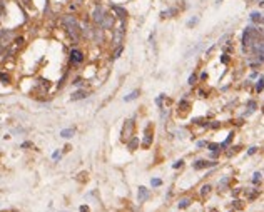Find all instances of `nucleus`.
<instances>
[{
	"mask_svg": "<svg viewBox=\"0 0 264 212\" xmlns=\"http://www.w3.org/2000/svg\"><path fill=\"white\" fill-rule=\"evenodd\" d=\"M120 54H122V47H117V49H116V52H114V55H112V59H119V55Z\"/></svg>",
	"mask_w": 264,
	"mask_h": 212,
	"instance_id": "17",
	"label": "nucleus"
},
{
	"mask_svg": "<svg viewBox=\"0 0 264 212\" xmlns=\"http://www.w3.org/2000/svg\"><path fill=\"white\" fill-rule=\"evenodd\" d=\"M64 24L67 25L69 32L72 33L74 40H77V39H79V33H77V32H79V25H77L75 18H74V17H70V15H69V17H65V18H64Z\"/></svg>",
	"mask_w": 264,
	"mask_h": 212,
	"instance_id": "1",
	"label": "nucleus"
},
{
	"mask_svg": "<svg viewBox=\"0 0 264 212\" xmlns=\"http://www.w3.org/2000/svg\"><path fill=\"white\" fill-rule=\"evenodd\" d=\"M221 62H222V64H227V62H229V57H227V55H224V57L221 59Z\"/></svg>",
	"mask_w": 264,
	"mask_h": 212,
	"instance_id": "27",
	"label": "nucleus"
},
{
	"mask_svg": "<svg viewBox=\"0 0 264 212\" xmlns=\"http://www.w3.org/2000/svg\"><path fill=\"white\" fill-rule=\"evenodd\" d=\"M191 199H182L181 202H179V209H186V207H189L191 205Z\"/></svg>",
	"mask_w": 264,
	"mask_h": 212,
	"instance_id": "15",
	"label": "nucleus"
},
{
	"mask_svg": "<svg viewBox=\"0 0 264 212\" xmlns=\"http://www.w3.org/2000/svg\"><path fill=\"white\" fill-rule=\"evenodd\" d=\"M237 149H239V147H232V149H231V150H229V152H227V154H229V155H232V154H236V152H237Z\"/></svg>",
	"mask_w": 264,
	"mask_h": 212,
	"instance_id": "25",
	"label": "nucleus"
},
{
	"mask_svg": "<svg viewBox=\"0 0 264 212\" xmlns=\"http://www.w3.org/2000/svg\"><path fill=\"white\" fill-rule=\"evenodd\" d=\"M209 192H211V185H204L202 191H201V194H202V195H207Z\"/></svg>",
	"mask_w": 264,
	"mask_h": 212,
	"instance_id": "19",
	"label": "nucleus"
},
{
	"mask_svg": "<svg viewBox=\"0 0 264 212\" xmlns=\"http://www.w3.org/2000/svg\"><path fill=\"white\" fill-rule=\"evenodd\" d=\"M197 20H199V17H194V18H191V20L187 22V27H194L196 24H197Z\"/></svg>",
	"mask_w": 264,
	"mask_h": 212,
	"instance_id": "18",
	"label": "nucleus"
},
{
	"mask_svg": "<svg viewBox=\"0 0 264 212\" xmlns=\"http://www.w3.org/2000/svg\"><path fill=\"white\" fill-rule=\"evenodd\" d=\"M182 166V160H177L176 164H174V169H177V167H181Z\"/></svg>",
	"mask_w": 264,
	"mask_h": 212,
	"instance_id": "29",
	"label": "nucleus"
},
{
	"mask_svg": "<svg viewBox=\"0 0 264 212\" xmlns=\"http://www.w3.org/2000/svg\"><path fill=\"white\" fill-rule=\"evenodd\" d=\"M256 150H257V147H251V149H249V154H254Z\"/></svg>",
	"mask_w": 264,
	"mask_h": 212,
	"instance_id": "31",
	"label": "nucleus"
},
{
	"mask_svg": "<svg viewBox=\"0 0 264 212\" xmlns=\"http://www.w3.org/2000/svg\"><path fill=\"white\" fill-rule=\"evenodd\" d=\"M100 27L102 29H112L114 27V17L112 15H104V18H102V22H100Z\"/></svg>",
	"mask_w": 264,
	"mask_h": 212,
	"instance_id": "3",
	"label": "nucleus"
},
{
	"mask_svg": "<svg viewBox=\"0 0 264 212\" xmlns=\"http://www.w3.org/2000/svg\"><path fill=\"white\" fill-rule=\"evenodd\" d=\"M137 199H139V202H145L149 199V191L145 189V187H139V192H137Z\"/></svg>",
	"mask_w": 264,
	"mask_h": 212,
	"instance_id": "6",
	"label": "nucleus"
},
{
	"mask_svg": "<svg viewBox=\"0 0 264 212\" xmlns=\"http://www.w3.org/2000/svg\"><path fill=\"white\" fill-rule=\"evenodd\" d=\"M152 187H159L161 185V184H162V180H161V179H152Z\"/></svg>",
	"mask_w": 264,
	"mask_h": 212,
	"instance_id": "20",
	"label": "nucleus"
},
{
	"mask_svg": "<svg viewBox=\"0 0 264 212\" xmlns=\"http://www.w3.org/2000/svg\"><path fill=\"white\" fill-rule=\"evenodd\" d=\"M209 149H211V150H217V149H219V145H217V144H209Z\"/></svg>",
	"mask_w": 264,
	"mask_h": 212,
	"instance_id": "24",
	"label": "nucleus"
},
{
	"mask_svg": "<svg viewBox=\"0 0 264 212\" xmlns=\"http://www.w3.org/2000/svg\"><path fill=\"white\" fill-rule=\"evenodd\" d=\"M196 82V75H191V77H189V84H191V85H192V84H194Z\"/></svg>",
	"mask_w": 264,
	"mask_h": 212,
	"instance_id": "28",
	"label": "nucleus"
},
{
	"mask_svg": "<svg viewBox=\"0 0 264 212\" xmlns=\"http://www.w3.org/2000/svg\"><path fill=\"white\" fill-rule=\"evenodd\" d=\"M70 60H72L74 64H80V62L84 60V54L80 50H77V49H74V50L70 52Z\"/></svg>",
	"mask_w": 264,
	"mask_h": 212,
	"instance_id": "4",
	"label": "nucleus"
},
{
	"mask_svg": "<svg viewBox=\"0 0 264 212\" xmlns=\"http://www.w3.org/2000/svg\"><path fill=\"white\" fill-rule=\"evenodd\" d=\"M52 157H54V159H59V157H60V154H59V152H54V155H52Z\"/></svg>",
	"mask_w": 264,
	"mask_h": 212,
	"instance_id": "35",
	"label": "nucleus"
},
{
	"mask_svg": "<svg viewBox=\"0 0 264 212\" xmlns=\"http://www.w3.org/2000/svg\"><path fill=\"white\" fill-rule=\"evenodd\" d=\"M251 20L253 22H261L262 20V14H261V12H254V14H251Z\"/></svg>",
	"mask_w": 264,
	"mask_h": 212,
	"instance_id": "14",
	"label": "nucleus"
},
{
	"mask_svg": "<svg viewBox=\"0 0 264 212\" xmlns=\"http://www.w3.org/2000/svg\"><path fill=\"white\" fill-rule=\"evenodd\" d=\"M249 107H251V110H254V107H256V104H254V102H249Z\"/></svg>",
	"mask_w": 264,
	"mask_h": 212,
	"instance_id": "34",
	"label": "nucleus"
},
{
	"mask_svg": "<svg viewBox=\"0 0 264 212\" xmlns=\"http://www.w3.org/2000/svg\"><path fill=\"white\" fill-rule=\"evenodd\" d=\"M137 97H139V90H134V92H130L129 95L124 99V100H126V102H130V100H134V99H137Z\"/></svg>",
	"mask_w": 264,
	"mask_h": 212,
	"instance_id": "13",
	"label": "nucleus"
},
{
	"mask_svg": "<svg viewBox=\"0 0 264 212\" xmlns=\"http://www.w3.org/2000/svg\"><path fill=\"white\" fill-rule=\"evenodd\" d=\"M85 97H89V93L85 92V90H77V92H74L72 93V100H80V99H85Z\"/></svg>",
	"mask_w": 264,
	"mask_h": 212,
	"instance_id": "10",
	"label": "nucleus"
},
{
	"mask_svg": "<svg viewBox=\"0 0 264 212\" xmlns=\"http://www.w3.org/2000/svg\"><path fill=\"white\" fill-rule=\"evenodd\" d=\"M2 12H4V4L0 2V14H2Z\"/></svg>",
	"mask_w": 264,
	"mask_h": 212,
	"instance_id": "36",
	"label": "nucleus"
},
{
	"mask_svg": "<svg viewBox=\"0 0 264 212\" xmlns=\"http://www.w3.org/2000/svg\"><path fill=\"white\" fill-rule=\"evenodd\" d=\"M256 89H257V92L262 90V79H261V77H259V80H257V84H256Z\"/></svg>",
	"mask_w": 264,
	"mask_h": 212,
	"instance_id": "21",
	"label": "nucleus"
},
{
	"mask_svg": "<svg viewBox=\"0 0 264 212\" xmlns=\"http://www.w3.org/2000/svg\"><path fill=\"white\" fill-rule=\"evenodd\" d=\"M95 39H97V40H102V35L99 33V30H95Z\"/></svg>",
	"mask_w": 264,
	"mask_h": 212,
	"instance_id": "30",
	"label": "nucleus"
},
{
	"mask_svg": "<svg viewBox=\"0 0 264 212\" xmlns=\"http://www.w3.org/2000/svg\"><path fill=\"white\" fill-rule=\"evenodd\" d=\"M209 212H219V210H217V209H211Z\"/></svg>",
	"mask_w": 264,
	"mask_h": 212,
	"instance_id": "37",
	"label": "nucleus"
},
{
	"mask_svg": "<svg viewBox=\"0 0 264 212\" xmlns=\"http://www.w3.org/2000/svg\"><path fill=\"white\" fill-rule=\"evenodd\" d=\"M0 80L7 84V82H8V75H5V74H0Z\"/></svg>",
	"mask_w": 264,
	"mask_h": 212,
	"instance_id": "23",
	"label": "nucleus"
},
{
	"mask_svg": "<svg viewBox=\"0 0 264 212\" xmlns=\"http://www.w3.org/2000/svg\"><path fill=\"white\" fill-rule=\"evenodd\" d=\"M132 132H134V122H132V120H126V125H124V129H122V139L127 140L130 135H132Z\"/></svg>",
	"mask_w": 264,
	"mask_h": 212,
	"instance_id": "2",
	"label": "nucleus"
},
{
	"mask_svg": "<svg viewBox=\"0 0 264 212\" xmlns=\"http://www.w3.org/2000/svg\"><path fill=\"white\" fill-rule=\"evenodd\" d=\"M114 12H116V14H117V17H119L120 18V20H122V24H124V22H126V10H124V8L122 7H119V5H114Z\"/></svg>",
	"mask_w": 264,
	"mask_h": 212,
	"instance_id": "9",
	"label": "nucleus"
},
{
	"mask_svg": "<svg viewBox=\"0 0 264 212\" xmlns=\"http://www.w3.org/2000/svg\"><path fill=\"white\" fill-rule=\"evenodd\" d=\"M80 212H89V207L87 205H80Z\"/></svg>",
	"mask_w": 264,
	"mask_h": 212,
	"instance_id": "26",
	"label": "nucleus"
},
{
	"mask_svg": "<svg viewBox=\"0 0 264 212\" xmlns=\"http://www.w3.org/2000/svg\"><path fill=\"white\" fill-rule=\"evenodd\" d=\"M259 180H261V172H256L254 174V177H253V182L256 184V182H259Z\"/></svg>",
	"mask_w": 264,
	"mask_h": 212,
	"instance_id": "22",
	"label": "nucleus"
},
{
	"mask_svg": "<svg viewBox=\"0 0 264 212\" xmlns=\"http://www.w3.org/2000/svg\"><path fill=\"white\" fill-rule=\"evenodd\" d=\"M151 125L147 127V130H145V139H144V147H149L151 145V140H152V135H151Z\"/></svg>",
	"mask_w": 264,
	"mask_h": 212,
	"instance_id": "11",
	"label": "nucleus"
},
{
	"mask_svg": "<svg viewBox=\"0 0 264 212\" xmlns=\"http://www.w3.org/2000/svg\"><path fill=\"white\" fill-rule=\"evenodd\" d=\"M216 162H209V160H197L194 164V169L196 170H201V169H204V167H211V166H214Z\"/></svg>",
	"mask_w": 264,
	"mask_h": 212,
	"instance_id": "8",
	"label": "nucleus"
},
{
	"mask_svg": "<svg viewBox=\"0 0 264 212\" xmlns=\"http://www.w3.org/2000/svg\"><path fill=\"white\" fill-rule=\"evenodd\" d=\"M12 39V32L10 30H0V43L2 45H5V43H8Z\"/></svg>",
	"mask_w": 264,
	"mask_h": 212,
	"instance_id": "5",
	"label": "nucleus"
},
{
	"mask_svg": "<svg viewBox=\"0 0 264 212\" xmlns=\"http://www.w3.org/2000/svg\"><path fill=\"white\" fill-rule=\"evenodd\" d=\"M137 144H139V140H137V139H132V140L129 142V149H130V150H134V149L137 147Z\"/></svg>",
	"mask_w": 264,
	"mask_h": 212,
	"instance_id": "16",
	"label": "nucleus"
},
{
	"mask_svg": "<svg viewBox=\"0 0 264 212\" xmlns=\"http://www.w3.org/2000/svg\"><path fill=\"white\" fill-rule=\"evenodd\" d=\"M104 8L102 7H95V10H94V20L97 22L99 25H100V22H102V18H104Z\"/></svg>",
	"mask_w": 264,
	"mask_h": 212,
	"instance_id": "7",
	"label": "nucleus"
},
{
	"mask_svg": "<svg viewBox=\"0 0 264 212\" xmlns=\"http://www.w3.org/2000/svg\"><path fill=\"white\" fill-rule=\"evenodd\" d=\"M60 135L64 137V139H70V137L74 135V129H64L60 132Z\"/></svg>",
	"mask_w": 264,
	"mask_h": 212,
	"instance_id": "12",
	"label": "nucleus"
},
{
	"mask_svg": "<svg viewBox=\"0 0 264 212\" xmlns=\"http://www.w3.org/2000/svg\"><path fill=\"white\" fill-rule=\"evenodd\" d=\"M204 145H206V142H204V140H201L199 144H197V147H204Z\"/></svg>",
	"mask_w": 264,
	"mask_h": 212,
	"instance_id": "32",
	"label": "nucleus"
},
{
	"mask_svg": "<svg viewBox=\"0 0 264 212\" xmlns=\"http://www.w3.org/2000/svg\"><path fill=\"white\" fill-rule=\"evenodd\" d=\"M30 145H32L30 142H24V144H22V147H30Z\"/></svg>",
	"mask_w": 264,
	"mask_h": 212,
	"instance_id": "33",
	"label": "nucleus"
}]
</instances>
